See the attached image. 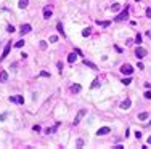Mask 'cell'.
I'll return each instance as SVG.
<instances>
[{
  "mask_svg": "<svg viewBox=\"0 0 151 149\" xmlns=\"http://www.w3.org/2000/svg\"><path fill=\"white\" fill-rule=\"evenodd\" d=\"M146 16H148V18H151V8H146Z\"/></svg>",
  "mask_w": 151,
  "mask_h": 149,
  "instance_id": "d590c367",
  "label": "cell"
},
{
  "mask_svg": "<svg viewBox=\"0 0 151 149\" xmlns=\"http://www.w3.org/2000/svg\"><path fill=\"white\" fill-rule=\"evenodd\" d=\"M6 117H8V114H6V112H5V114H2V116H0V122H3Z\"/></svg>",
  "mask_w": 151,
  "mask_h": 149,
  "instance_id": "83f0119b",
  "label": "cell"
},
{
  "mask_svg": "<svg viewBox=\"0 0 151 149\" xmlns=\"http://www.w3.org/2000/svg\"><path fill=\"white\" fill-rule=\"evenodd\" d=\"M58 69H59V72L63 74V63H58Z\"/></svg>",
  "mask_w": 151,
  "mask_h": 149,
  "instance_id": "836d02e7",
  "label": "cell"
},
{
  "mask_svg": "<svg viewBox=\"0 0 151 149\" xmlns=\"http://www.w3.org/2000/svg\"><path fill=\"white\" fill-rule=\"evenodd\" d=\"M109 132H111V128H109V127H101L97 132V135H98V136H103V135H108Z\"/></svg>",
  "mask_w": 151,
  "mask_h": 149,
  "instance_id": "9c48e42d",
  "label": "cell"
},
{
  "mask_svg": "<svg viewBox=\"0 0 151 149\" xmlns=\"http://www.w3.org/2000/svg\"><path fill=\"white\" fill-rule=\"evenodd\" d=\"M6 31L10 32V34H13V32H15V27H13V26H8V29H6Z\"/></svg>",
  "mask_w": 151,
  "mask_h": 149,
  "instance_id": "1f68e13d",
  "label": "cell"
},
{
  "mask_svg": "<svg viewBox=\"0 0 151 149\" xmlns=\"http://www.w3.org/2000/svg\"><path fill=\"white\" fill-rule=\"evenodd\" d=\"M84 64H85V66H88V67H92V69H97V66H95L93 63H90L88 59H84Z\"/></svg>",
  "mask_w": 151,
  "mask_h": 149,
  "instance_id": "e0dca14e",
  "label": "cell"
},
{
  "mask_svg": "<svg viewBox=\"0 0 151 149\" xmlns=\"http://www.w3.org/2000/svg\"><path fill=\"white\" fill-rule=\"evenodd\" d=\"M137 2H140V0H137Z\"/></svg>",
  "mask_w": 151,
  "mask_h": 149,
  "instance_id": "f35d334b",
  "label": "cell"
},
{
  "mask_svg": "<svg viewBox=\"0 0 151 149\" xmlns=\"http://www.w3.org/2000/svg\"><path fill=\"white\" fill-rule=\"evenodd\" d=\"M39 47H40V50H47V42H45V40L39 42Z\"/></svg>",
  "mask_w": 151,
  "mask_h": 149,
  "instance_id": "7402d4cb",
  "label": "cell"
},
{
  "mask_svg": "<svg viewBox=\"0 0 151 149\" xmlns=\"http://www.w3.org/2000/svg\"><path fill=\"white\" fill-rule=\"evenodd\" d=\"M135 136H137V139H140L141 138V133H140V132H135Z\"/></svg>",
  "mask_w": 151,
  "mask_h": 149,
  "instance_id": "8d00e7d4",
  "label": "cell"
},
{
  "mask_svg": "<svg viewBox=\"0 0 151 149\" xmlns=\"http://www.w3.org/2000/svg\"><path fill=\"white\" fill-rule=\"evenodd\" d=\"M135 55H137L138 58H145L146 55H148V51H146L143 47H137V50H135Z\"/></svg>",
  "mask_w": 151,
  "mask_h": 149,
  "instance_id": "277c9868",
  "label": "cell"
},
{
  "mask_svg": "<svg viewBox=\"0 0 151 149\" xmlns=\"http://www.w3.org/2000/svg\"><path fill=\"white\" fill-rule=\"evenodd\" d=\"M127 16H129V8H125L124 11H121V13L114 18V21H124V19H127Z\"/></svg>",
  "mask_w": 151,
  "mask_h": 149,
  "instance_id": "7a4b0ae2",
  "label": "cell"
},
{
  "mask_svg": "<svg viewBox=\"0 0 151 149\" xmlns=\"http://www.w3.org/2000/svg\"><path fill=\"white\" fill-rule=\"evenodd\" d=\"M27 5H29V0H19V2H18V6H19V8H26Z\"/></svg>",
  "mask_w": 151,
  "mask_h": 149,
  "instance_id": "4fadbf2b",
  "label": "cell"
},
{
  "mask_svg": "<svg viewBox=\"0 0 151 149\" xmlns=\"http://www.w3.org/2000/svg\"><path fill=\"white\" fill-rule=\"evenodd\" d=\"M76 144H77L79 148H82V146H84V141H82V139H77V143H76Z\"/></svg>",
  "mask_w": 151,
  "mask_h": 149,
  "instance_id": "4dcf8cb0",
  "label": "cell"
},
{
  "mask_svg": "<svg viewBox=\"0 0 151 149\" xmlns=\"http://www.w3.org/2000/svg\"><path fill=\"white\" fill-rule=\"evenodd\" d=\"M50 42H52V43L58 42V35H52V37H50Z\"/></svg>",
  "mask_w": 151,
  "mask_h": 149,
  "instance_id": "484cf974",
  "label": "cell"
},
{
  "mask_svg": "<svg viewBox=\"0 0 151 149\" xmlns=\"http://www.w3.org/2000/svg\"><path fill=\"white\" fill-rule=\"evenodd\" d=\"M24 45H26V43H24V40H19V42L15 43V47H16V48H21V47H24Z\"/></svg>",
  "mask_w": 151,
  "mask_h": 149,
  "instance_id": "603a6c76",
  "label": "cell"
},
{
  "mask_svg": "<svg viewBox=\"0 0 151 149\" xmlns=\"http://www.w3.org/2000/svg\"><path fill=\"white\" fill-rule=\"evenodd\" d=\"M121 10V5H119V3H113V5H111V11H119Z\"/></svg>",
  "mask_w": 151,
  "mask_h": 149,
  "instance_id": "ffe728a7",
  "label": "cell"
},
{
  "mask_svg": "<svg viewBox=\"0 0 151 149\" xmlns=\"http://www.w3.org/2000/svg\"><path fill=\"white\" fill-rule=\"evenodd\" d=\"M58 127H59V122H56L52 128H47V132H45V133H47V135H53L55 132H56V128H58Z\"/></svg>",
  "mask_w": 151,
  "mask_h": 149,
  "instance_id": "30bf717a",
  "label": "cell"
},
{
  "mask_svg": "<svg viewBox=\"0 0 151 149\" xmlns=\"http://www.w3.org/2000/svg\"><path fill=\"white\" fill-rule=\"evenodd\" d=\"M31 29H32V27L29 26V24H23L21 26V34H27V32H31Z\"/></svg>",
  "mask_w": 151,
  "mask_h": 149,
  "instance_id": "8fae6325",
  "label": "cell"
},
{
  "mask_svg": "<svg viewBox=\"0 0 151 149\" xmlns=\"http://www.w3.org/2000/svg\"><path fill=\"white\" fill-rule=\"evenodd\" d=\"M141 40H143V37H141L140 34H137V37H135V42H137L138 45H140V43H141Z\"/></svg>",
  "mask_w": 151,
  "mask_h": 149,
  "instance_id": "cb8c5ba5",
  "label": "cell"
},
{
  "mask_svg": "<svg viewBox=\"0 0 151 149\" xmlns=\"http://www.w3.org/2000/svg\"><path fill=\"white\" fill-rule=\"evenodd\" d=\"M97 87H100V80H93V83H92V88H97Z\"/></svg>",
  "mask_w": 151,
  "mask_h": 149,
  "instance_id": "d4e9b609",
  "label": "cell"
},
{
  "mask_svg": "<svg viewBox=\"0 0 151 149\" xmlns=\"http://www.w3.org/2000/svg\"><path fill=\"white\" fill-rule=\"evenodd\" d=\"M8 80V72L6 71H2L0 72V82H6Z\"/></svg>",
  "mask_w": 151,
  "mask_h": 149,
  "instance_id": "7c38bea8",
  "label": "cell"
},
{
  "mask_svg": "<svg viewBox=\"0 0 151 149\" xmlns=\"http://www.w3.org/2000/svg\"><path fill=\"white\" fill-rule=\"evenodd\" d=\"M130 82H132V79H130V77H129V79H124V80H122V83H124V85H129Z\"/></svg>",
  "mask_w": 151,
  "mask_h": 149,
  "instance_id": "4316f807",
  "label": "cell"
},
{
  "mask_svg": "<svg viewBox=\"0 0 151 149\" xmlns=\"http://www.w3.org/2000/svg\"><path fill=\"white\" fill-rule=\"evenodd\" d=\"M148 144H151V136H150V138H148Z\"/></svg>",
  "mask_w": 151,
  "mask_h": 149,
  "instance_id": "74e56055",
  "label": "cell"
},
{
  "mask_svg": "<svg viewBox=\"0 0 151 149\" xmlns=\"http://www.w3.org/2000/svg\"><path fill=\"white\" fill-rule=\"evenodd\" d=\"M52 15H53L52 8H50V6H45V8H43V18H45V19H50Z\"/></svg>",
  "mask_w": 151,
  "mask_h": 149,
  "instance_id": "52a82bcc",
  "label": "cell"
},
{
  "mask_svg": "<svg viewBox=\"0 0 151 149\" xmlns=\"http://www.w3.org/2000/svg\"><path fill=\"white\" fill-rule=\"evenodd\" d=\"M137 67H138V69H145V66H143V63H140V61H138V64H137Z\"/></svg>",
  "mask_w": 151,
  "mask_h": 149,
  "instance_id": "f546056e",
  "label": "cell"
},
{
  "mask_svg": "<svg viewBox=\"0 0 151 149\" xmlns=\"http://www.w3.org/2000/svg\"><path fill=\"white\" fill-rule=\"evenodd\" d=\"M71 91H74V93H79V91H81V85H79V83H77V85H72V87H71Z\"/></svg>",
  "mask_w": 151,
  "mask_h": 149,
  "instance_id": "d6986e66",
  "label": "cell"
},
{
  "mask_svg": "<svg viewBox=\"0 0 151 149\" xmlns=\"http://www.w3.org/2000/svg\"><path fill=\"white\" fill-rule=\"evenodd\" d=\"M8 101L10 103H16V104H24V98L19 96V95H16V96H10Z\"/></svg>",
  "mask_w": 151,
  "mask_h": 149,
  "instance_id": "3957f363",
  "label": "cell"
},
{
  "mask_svg": "<svg viewBox=\"0 0 151 149\" xmlns=\"http://www.w3.org/2000/svg\"><path fill=\"white\" fill-rule=\"evenodd\" d=\"M40 75H42V77H50V74L47 72V71H42V72H40Z\"/></svg>",
  "mask_w": 151,
  "mask_h": 149,
  "instance_id": "f1b7e54d",
  "label": "cell"
},
{
  "mask_svg": "<svg viewBox=\"0 0 151 149\" xmlns=\"http://www.w3.org/2000/svg\"><path fill=\"white\" fill-rule=\"evenodd\" d=\"M56 29H58V32L61 34V35H64V32H63V24H61V22H58V24H56Z\"/></svg>",
  "mask_w": 151,
  "mask_h": 149,
  "instance_id": "44dd1931",
  "label": "cell"
},
{
  "mask_svg": "<svg viewBox=\"0 0 151 149\" xmlns=\"http://www.w3.org/2000/svg\"><path fill=\"white\" fill-rule=\"evenodd\" d=\"M34 132H37V133H39V132H40V127H39V125H34Z\"/></svg>",
  "mask_w": 151,
  "mask_h": 149,
  "instance_id": "e575fe53",
  "label": "cell"
},
{
  "mask_svg": "<svg viewBox=\"0 0 151 149\" xmlns=\"http://www.w3.org/2000/svg\"><path fill=\"white\" fill-rule=\"evenodd\" d=\"M10 48H11V42H8L5 45V48H3V53H2V56H0V61H3V59L8 56V53H10Z\"/></svg>",
  "mask_w": 151,
  "mask_h": 149,
  "instance_id": "8992f818",
  "label": "cell"
},
{
  "mask_svg": "<svg viewBox=\"0 0 151 149\" xmlns=\"http://www.w3.org/2000/svg\"><path fill=\"white\" fill-rule=\"evenodd\" d=\"M98 26H101V27H108L109 24H111V21H97Z\"/></svg>",
  "mask_w": 151,
  "mask_h": 149,
  "instance_id": "2e32d148",
  "label": "cell"
},
{
  "mask_svg": "<svg viewBox=\"0 0 151 149\" xmlns=\"http://www.w3.org/2000/svg\"><path fill=\"white\" fill-rule=\"evenodd\" d=\"M130 106H132V101H130L129 98H127V99H124V101L121 103V109H124V111H127Z\"/></svg>",
  "mask_w": 151,
  "mask_h": 149,
  "instance_id": "ba28073f",
  "label": "cell"
},
{
  "mask_svg": "<svg viewBox=\"0 0 151 149\" xmlns=\"http://www.w3.org/2000/svg\"><path fill=\"white\" fill-rule=\"evenodd\" d=\"M76 59H77V56H76V53H71L69 56H68V63H71V64H72V63H74V61H76Z\"/></svg>",
  "mask_w": 151,
  "mask_h": 149,
  "instance_id": "9a60e30c",
  "label": "cell"
},
{
  "mask_svg": "<svg viewBox=\"0 0 151 149\" xmlns=\"http://www.w3.org/2000/svg\"><path fill=\"white\" fill-rule=\"evenodd\" d=\"M121 72L125 74V75H132L134 74V67H132L130 64H122V66H121Z\"/></svg>",
  "mask_w": 151,
  "mask_h": 149,
  "instance_id": "6da1fadb",
  "label": "cell"
},
{
  "mask_svg": "<svg viewBox=\"0 0 151 149\" xmlns=\"http://www.w3.org/2000/svg\"><path fill=\"white\" fill-rule=\"evenodd\" d=\"M148 119V112H141V114H138V120H146Z\"/></svg>",
  "mask_w": 151,
  "mask_h": 149,
  "instance_id": "ac0fdd59",
  "label": "cell"
},
{
  "mask_svg": "<svg viewBox=\"0 0 151 149\" xmlns=\"http://www.w3.org/2000/svg\"><path fill=\"white\" fill-rule=\"evenodd\" d=\"M90 34H92V29H90V27H85V29L82 31V35H84V37H88Z\"/></svg>",
  "mask_w": 151,
  "mask_h": 149,
  "instance_id": "5bb4252c",
  "label": "cell"
},
{
  "mask_svg": "<svg viewBox=\"0 0 151 149\" xmlns=\"http://www.w3.org/2000/svg\"><path fill=\"white\" fill-rule=\"evenodd\" d=\"M85 114H87V111H85V109H81V111L77 112V116H76V119H74V122H72V123H74V125H77V123L81 122V119L84 117Z\"/></svg>",
  "mask_w": 151,
  "mask_h": 149,
  "instance_id": "5b68a950",
  "label": "cell"
},
{
  "mask_svg": "<svg viewBox=\"0 0 151 149\" xmlns=\"http://www.w3.org/2000/svg\"><path fill=\"white\" fill-rule=\"evenodd\" d=\"M145 98H146V99H151V91H146V93H145Z\"/></svg>",
  "mask_w": 151,
  "mask_h": 149,
  "instance_id": "d6a6232c",
  "label": "cell"
}]
</instances>
